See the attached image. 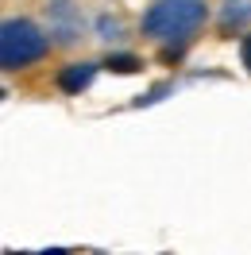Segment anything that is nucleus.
Wrapping results in <instances>:
<instances>
[{
    "label": "nucleus",
    "mask_w": 251,
    "mask_h": 255,
    "mask_svg": "<svg viewBox=\"0 0 251 255\" xmlns=\"http://www.w3.org/2000/svg\"><path fill=\"white\" fill-rule=\"evenodd\" d=\"M213 23L209 0H151L139 16V35L162 47L166 62L182 58V50L197 43V35Z\"/></svg>",
    "instance_id": "f257e3e1"
},
{
    "label": "nucleus",
    "mask_w": 251,
    "mask_h": 255,
    "mask_svg": "<svg viewBox=\"0 0 251 255\" xmlns=\"http://www.w3.org/2000/svg\"><path fill=\"white\" fill-rule=\"evenodd\" d=\"M54 47L47 27H39L31 16H4L0 23V66L8 74H19L27 66L43 62Z\"/></svg>",
    "instance_id": "f03ea898"
},
{
    "label": "nucleus",
    "mask_w": 251,
    "mask_h": 255,
    "mask_svg": "<svg viewBox=\"0 0 251 255\" xmlns=\"http://www.w3.org/2000/svg\"><path fill=\"white\" fill-rule=\"evenodd\" d=\"M47 31L54 47H78L85 35V16L74 0H50L47 4Z\"/></svg>",
    "instance_id": "7ed1b4c3"
},
{
    "label": "nucleus",
    "mask_w": 251,
    "mask_h": 255,
    "mask_svg": "<svg viewBox=\"0 0 251 255\" xmlns=\"http://www.w3.org/2000/svg\"><path fill=\"white\" fill-rule=\"evenodd\" d=\"M220 35H248L251 31V0H220L213 12Z\"/></svg>",
    "instance_id": "20e7f679"
},
{
    "label": "nucleus",
    "mask_w": 251,
    "mask_h": 255,
    "mask_svg": "<svg viewBox=\"0 0 251 255\" xmlns=\"http://www.w3.org/2000/svg\"><path fill=\"white\" fill-rule=\"evenodd\" d=\"M93 74H97V66H93V62H70L62 74H58V89L74 97V93H81V89L93 81Z\"/></svg>",
    "instance_id": "39448f33"
},
{
    "label": "nucleus",
    "mask_w": 251,
    "mask_h": 255,
    "mask_svg": "<svg viewBox=\"0 0 251 255\" xmlns=\"http://www.w3.org/2000/svg\"><path fill=\"white\" fill-rule=\"evenodd\" d=\"M139 58L135 54H109V70H120V74H135L139 70Z\"/></svg>",
    "instance_id": "423d86ee"
},
{
    "label": "nucleus",
    "mask_w": 251,
    "mask_h": 255,
    "mask_svg": "<svg viewBox=\"0 0 251 255\" xmlns=\"http://www.w3.org/2000/svg\"><path fill=\"white\" fill-rule=\"evenodd\" d=\"M240 58H244V66L251 70V31H248V35H240Z\"/></svg>",
    "instance_id": "0eeeda50"
}]
</instances>
